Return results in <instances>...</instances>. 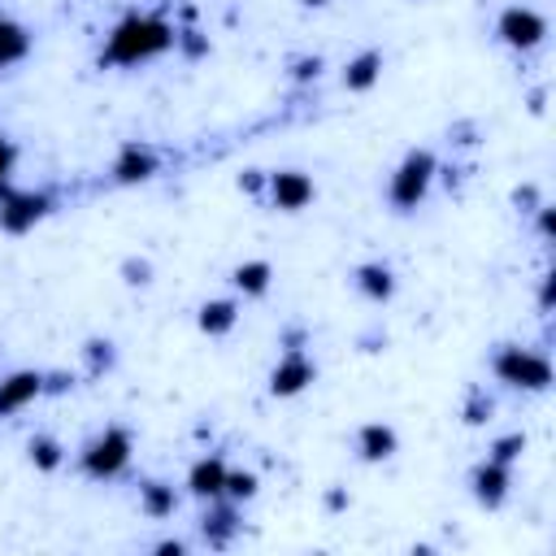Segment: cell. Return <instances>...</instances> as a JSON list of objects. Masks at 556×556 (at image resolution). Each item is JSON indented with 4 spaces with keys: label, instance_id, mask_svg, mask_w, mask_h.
<instances>
[{
    "label": "cell",
    "instance_id": "cell-1",
    "mask_svg": "<svg viewBox=\"0 0 556 556\" xmlns=\"http://www.w3.org/2000/svg\"><path fill=\"white\" fill-rule=\"evenodd\" d=\"M174 43V26L161 22V17H148V13H135V17H122L104 43V61L113 65H139V61H152L161 56L165 48Z\"/></svg>",
    "mask_w": 556,
    "mask_h": 556
},
{
    "label": "cell",
    "instance_id": "cell-2",
    "mask_svg": "<svg viewBox=\"0 0 556 556\" xmlns=\"http://www.w3.org/2000/svg\"><path fill=\"white\" fill-rule=\"evenodd\" d=\"M495 374L508 382V387H526V391H543L552 382V365L547 356L530 352V348H504L495 356Z\"/></svg>",
    "mask_w": 556,
    "mask_h": 556
},
{
    "label": "cell",
    "instance_id": "cell-3",
    "mask_svg": "<svg viewBox=\"0 0 556 556\" xmlns=\"http://www.w3.org/2000/svg\"><path fill=\"white\" fill-rule=\"evenodd\" d=\"M430 178H434V156H430V152H408L404 165H400L395 178H391V200H395L400 208H417L421 195L430 191Z\"/></svg>",
    "mask_w": 556,
    "mask_h": 556
},
{
    "label": "cell",
    "instance_id": "cell-4",
    "mask_svg": "<svg viewBox=\"0 0 556 556\" xmlns=\"http://www.w3.org/2000/svg\"><path fill=\"white\" fill-rule=\"evenodd\" d=\"M126 460H130V434H126V430H104V434L83 452V469H87L91 478H113V473L126 469Z\"/></svg>",
    "mask_w": 556,
    "mask_h": 556
},
{
    "label": "cell",
    "instance_id": "cell-5",
    "mask_svg": "<svg viewBox=\"0 0 556 556\" xmlns=\"http://www.w3.org/2000/svg\"><path fill=\"white\" fill-rule=\"evenodd\" d=\"M543 35H547V22H543L534 9L513 4V9L500 13V39H504L508 48H534Z\"/></svg>",
    "mask_w": 556,
    "mask_h": 556
},
{
    "label": "cell",
    "instance_id": "cell-6",
    "mask_svg": "<svg viewBox=\"0 0 556 556\" xmlns=\"http://www.w3.org/2000/svg\"><path fill=\"white\" fill-rule=\"evenodd\" d=\"M269 195H274L278 208H304L313 200V182L304 174H295V169H282V174L269 178Z\"/></svg>",
    "mask_w": 556,
    "mask_h": 556
},
{
    "label": "cell",
    "instance_id": "cell-7",
    "mask_svg": "<svg viewBox=\"0 0 556 556\" xmlns=\"http://www.w3.org/2000/svg\"><path fill=\"white\" fill-rule=\"evenodd\" d=\"M39 391H43V378H39V374H30V369L9 374V378L0 382V413H17V408H26Z\"/></svg>",
    "mask_w": 556,
    "mask_h": 556
},
{
    "label": "cell",
    "instance_id": "cell-8",
    "mask_svg": "<svg viewBox=\"0 0 556 556\" xmlns=\"http://www.w3.org/2000/svg\"><path fill=\"white\" fill-rule=\"evenodd\" d=\"M43 208H48V200L43 195H9L4 200V208H0V226L4 230H26V226H35L39 217H43Z\"/></svg>",
    "mask_w": 556,
    "mask_h": 556
},
{
    "label": "cell",
    "instance_id": "cell-9",
    "mask_svg": "<svg viewBox=\"0 0 556 556\" xmlns=\"http://www.w3.org/2000/svg\"><path fill=\"white\" fill-rule=\"evenodd\" d=\"M304 382H313V365H308L300 352H291V356L274 369V382H269V387H274V395H295Z\"/></svg>",
    "mask_w": 556,
    "mask_h": 556
},
{
    "label": "cell",
    "instance_id": "cell-10",
    "mask_svg": "<svg viewBox=\"0 0 556 556\" xmlns=\"http://www.w3.org/2000/svg\"><path fill=\"white\" fill-rule=\"evenodd\" d=\"M113 174H117L122 182H139V178H152V174H156V156H152V148H139V143H130V148L117 156Z\"/></svg>",
    "mask_w": 556,
    "mask_h": 556
},
{
    "label": "cell",
    "instance_id": "cell-11",
    "mask_svg": "<svg viewBox=\"0 0 556 556\" xmlns=\"http://www.w3.org/2000/svg\"><path fill=\"white\" fill-rule=\"evenodd\" d=\"M226 473H230V469H226L217 456H204V460H195L187 486H191L195 495H222V491H226Z\"/></svg>",
    "mask_w": 556,
    "mask_h": 556
},
{
    "label": "cell",
    "instance_id": "cell-12",
    "mask_svg": "<svg viewBox=\"0 0 556 556\" xmlns=\"http://www.w3.org/2000/svg\"><path fill=\"white\" fill-rule=\"evenodd\" d=\"M473 486H478V500H482V504H500V500H504V486H508V465L486 460V465L473 473Z\"/></svg>",
    "mask_w": 556,
    "mask_h": 556
},
{
    "label": "cell",
    "instance_id": "cell-13",
    "mask_svg": "<svg viewBox=\"0 0 556 556\" xmlns=\"http://www.w3.org/2000/svg\"><path fill=\"white\" fill-rule=\"evenodd\" d=\"M26 48H30L26 30H22L17 22H9V17H0V70H9L13 61H22Z\"/></svg>",
    "mask_w": 556,
    "mask_h": 556
},
{
    "label": "cell",
    "instance_id": "cell-14",
    "mask_svg": "<svg viewBox=\"0 0 556 556\" xmlns=\"http://www.w3.org/2000/svg\"><path fill=\"white\" fill-rule=\"evenodd\" d=\"M378 70H382V56H378V52H361V56L348 65L343 83H348V87H356V91H365V87L378 78Z\"/></svg>",
    "mask_w": 556,
    "mask_h": 556
},
{
    "label": "cell",
    "instance_id": "cell-15",
    "mask_svg": "<svg viewBox=\"0 0 556 556\" xmlns=\"http://www.w3.org/2000/svg\"><path fill=\"white\" fill-rule=\"evenodd\" d=\"M235 317H239V313H235L230 300H213V304L200 308V326H204L208 334H226V330L235 326Z\"/></svg>",
    "mask_w": 556,
    "mask_h": 556
},
{
    "label": "cell",
    "instance_id": "cell-16",
    "mask_svg": "<svg viewBox=\"0 0 556 556\" xmlns=\"http://www.w3.org/2000/svg\"><path fill=\"white\" fill-rule=\"evenodd\" d=\"M361 452H365L369 460H382V456H391V452H395V434H391L387 426H378V421H374V426H365V430H361Z\"/></svg>",
    "mask_w": 556,
    "mask_h": 556
},
{
    "label": "cell",
    "instance_id": "cell-17",
    "mask_svg": "<svg viewBox=\"0 0 556 556\" xmlns=\"http://www.w3.org/2000/svg\"><path fill=\"white\" fill-rule=\"evenodd\" d=\"M235 282H239V291L261 295V291L269 287V265H265V261H248V265L235 269Z\"/></svg>",
    "mask_w": 556,
    "mask_h": 556
},
{
    "label": "cell",
    "instance_id": "cell-18",
    "mask_svg": "<svg viewBox=\"0 0 556 556\" xmlns=\"http://www.w3.org/2000/svg\"><path fill=\"white\" fill-rule=\"evenodd\" d=\"M391 287H395V282H391V269H387V265H365V269H361V291H365V295L387 300Z\"/></svg>",
    "mask_w": 556,
    "mask_h": 556
},
{
    "label": "cell",
    "instance_id": "cell-19",
    "mask_svg": "<svg viewBox=\"0 0 556 556\" xmlns=\"http://www.w3.org/2000/svg\"><path fill=\"white\" fill-rule=\"evenodd\" d=\"M143 508H148L152 517L174 513V491H169V486H161V482H148V486H143Z\"/></svg>",
    "mask_w": 556,
    "mask_h": 556
},
{
    "label": "cell",
    "instance_id": "cell-20",
    "mask_svg": "<svg viewBox=\"0 0 556 556\" xmlns=\"http://www.w3.org/2000/svg\"><path fill=\"white\" fill-rule=\"evenodd\" d=\"M30 456H35V465H43V469H52V465L61 460V447H56L52 439H35V443H30Z\"/></svg>",
    "mask_w": 556,
    "mask_h": 556
},
{
    "label": "cell",
    "instance_id": "cell-21",
    "mask_svg": "<svg viewBox=\"0 0 556 556\" xmlns=\"http://www.w3.org/2000/svg\"><path fill=\"white\" fill-rule=\"evenodd\" d=\"M521 443H526L521 434H508V439H500V443H495V452H491V460H500V465H513V456L521 452Z\"/></svg>",
    "mask_w": 556,
    "mask_h": 556
},
{
    "label": "cell",
    "instance_id": "cell-22",
    "mask_svg": "<svg viewBox=\"0 0 556 556\" xmlns=\"http://www.w3.org/2000/svg\"><path fill=\"white\" fill-rule=\"evenodd\" d=\"M226 491L230 495H252L256 491V478L252 473H226Z\"/></svg>",
    "mask_w": 556,
    "mask_h": 556
},
{
    "label": "cell",
    "instance_id": "cell-23",
    "mask_svg": "<svg viewBox=\"0 0 556 556\" xmlns=\"http://www.w3.org/2000/svg\"><path fill=\"white\" fill-rule=\"evenodd\" d=\"M13 161H17V152H13V143H9V139H0V182L9 178V169H13Z\"/></svg>",
    "mask_w": 556,
    "mask_h": 556
},
{
    "label": "cell",
    "instance_id": "cell-24",
    "mask_svg": "<svg viewBox=\"0 0 556 556\" xmlns=\"http://www.w3.org/2000/svg\"><path fill=\"white\" fill-rule=\"evenodd\" d=\"M304 4H326V0H304Z\"/></svg>",
    "mask_w": 556,
    "mask_h": 556
}]
</instances>
